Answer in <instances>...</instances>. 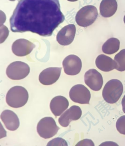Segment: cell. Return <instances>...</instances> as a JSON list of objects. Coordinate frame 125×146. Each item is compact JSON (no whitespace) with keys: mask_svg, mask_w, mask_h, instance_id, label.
I'll list each match as a JSON object with an SVG mask.
<instances>
[{"mask_svg":"<svg viewBox=\"0 0 125 146\" xmlns=\"http://www.w3.org/2000/svg\"><path fill=\"white\" fill-rule=\"evenodd\" d=\"M123 92V86L119 80L112 79L108 81L102 90L104 100L109 104H114L119 100Z\"/></svg>","mask_w":125,"mask_h":146,"instance_id":"3957f363","label":"cell"},{"mask_svg":"<svg viewBox=\"0 0 125 146\" xmlns=\"http://www.w3.org/2000/svg\"><path fill=\"white\" fill-rule=\"evenodd\" d=\"M95 64L100 70L104 72H109L115 69L116 63L112 58L106 55L101 54L96 58Z\"/></svg>","mask_w":125,"mask_h":146,"instance_id":"e0dca14e","label":"cell"},{"mask_svg":"<svg viewBox=\"0 0 125 146\" xmlns=\"http://www.w3.org/2000/svg\"><path fill=\"white\" fill-rule=\"evenodd\" d=\"M1 118L6 129L10 131H15L20 126V120L17 115L10 110L3 111L1 113Z\"/></svg>","mask_w":125,"mask_h":146,"instance_id":"5bb4252c","label":"cell"},{"mask_svg":"<svg viewBox=\"0 0 125 146\" xmlns=\"http://www.w3.org/2000/svg\"><path fill=\"white\" fill-rule=\"evenodd\" d=\"M64 71L66 74L75 76L80 72L82 68V62L76 55H70L66 57L62 63Z\"/></svg>","mask_w":125,"mask_h":146,"instance_id":"ba28073f","label":"cell"},{"mask_svg":"<svg viewBox=\"0 0 125 146\" xmlns=\"http://www.w3.org/2000/svg\"><path fill=\"white\" fill-rule=\"evenodd\" d=\"M116 127L120 134L125 135V115L118 119L116 123Z\"/></svg>","mask_w":125,"mask_h":146,"instance_id":"ffe728a7","label":"cell"},{"mask_svg":"<svg viewBox=\"0 0 125 146\" xmlns=\"http://www.w3.org/2000/svg\"><path fill=\"white\" fill-rule=\"evenodd\" d=\"M120 42L118 38L112 37L109 38L103 45L102 51L104 53L112 55L119 50Z\"/></svg>","mask_w":125,"mask_h":146,"instance_id":"ac0fdd59","label":"cell"},{"mask_svg":"<svg viewBox=\"0 0 125 146\" xmlns=\"http://www.w3.org/2000/svg\"><path fill=\"white\" fill-rule=\"evenodd\" d=\"M30 73V68L27 64L22 62L11 63L6 69V73L10 79L17 80L23 79Z\"/></svg>","mask_w":125,"mask_h":146,"instance_id":"8992f818","label":"cell"},{"mask_svg":"<svg viewBox=\"0 0 125 146\" xmlns=\"http://www.w3.org/2000/svg\"><path fill=\"white\" fill-rule=\"evenodd\" d=\"M62 68H49L42 71L39 76V81L42 84L51 85L59 79Z\"/></svg>","mask_w":125,"mask_h":146,"instance_id":"30bf717a","label":"cell"},{"mask_svg":"<svg viewBox=\"0 0 125 146\" xmlns=\"http://www.w3.org/2000/svg\"><path fill=\"white\" fill-rule=\"evenodd\" d=\"M56 122L51 117H46L38 122L37 131L39 136L43 139H49L55 136L60 129Z\"/></svg>","mask_w":125,"mask_h":146,"instance_id":"5b68a950","label":"cell"},{"mask_svg":"<svg viewBox=\"0 0 125 146\" xmlns=\"http://www.w3.org/2000/svg\"><path fill=\"white\" fill-rule=\"evenodd\" d=\"M9 1H15V0H9Z\"/></svg>","mask_w":125,"mask_h":146,"instance_id":"484cf974","label":"cell"},{"mask_svg":"<svg viewBox=\"0 0 125 146\" xmlns=\"http://www.w3.org/2000/svg\"><path fill=\"white\" fill-rule=\"evenodd\" d=\"M124 22L125 24V15H124Z\"/></svg>","mask_w":125,"mask_h":146,"instance_id":"d4e9b609","label":"cell"},{"mask_svg":"<svg viewBox=\"0 0 125 146\" xmlns=\"http://www.w3.org/2000/svg\"><path fill=\"white\" fill-rule=\"evenodd\" d=\"M76 32L75 26L69 24L63 28L58 33L57 40L62 46H68L73 42Z\"/></svg>","mask_w":125,"mask_h":146,"instance_id":"7c38bea8","label":"cell"},{"mask_svg":"<svg viewBox=\"0 0 125 146\" xmlns=\"http://www.w3.org/2000/svg\"><path fill=\"white\" fill-rule=\"evenodd\" d=\"M65 20L59 0H20L10 18V28L49 37Z\"/></svg>","mask_w":125,"mask_h":146,"instance_id":"6da1fadb","label":"cell"},{"mask_svg":"<svg viewBox=\"0 0 125 146\" xmlns=\"http://www.w3.org/2000/svg\"><path fill=\"white\" fill-rule=\"evenodd\" d=\"M82 115L80 107L77 106H72L61 116L59 119V123L63 127H67L71 121L79 119Z\"/></svg>","mask_w":125,"mask_h":146,"instance_id":"8fae6325","label":"cell"},{"mask_svg":"<svg viewBox=\"0 0 125 146\" xmlns=\"http://www.w3.org/2000/svg\"><path fill=\"white\" fill-rule=\"evenodd\" d=\"M69 106V101L66 98L58 96L51 100L50 107L53 114L55 117H57L62 114L67 109Z\"/></svg>","mask_w":125,"mask_h":146,"instance_id":"9a60e30c","label":"cell"},{"mask_svg":"<svg viewBox=\"0 0 125 146\" xmlns=\"http://www.w3.org/2000/svg\"><path fill=\"white\" fill-rule=\"evenodd\" d=\"M29 94L26 89L20 86H14L8 91L6 102L10 107L19 108L24 106L28 102Z\"/></svg>","mask_w":125,"mask_h":146,"instance_id":"7a4b0ae2","label":"cell"},{"mask_svg":"<svg viewBox=\"0 0 125 146\" xmlns=\"http://www.w3.org/2000/svg\"><path fill=\"white\" fill-rule=\"evenodd\" d=\"M94 146V144L91 139H84L81 141H80L76 145V146Z\"/></svg>","mask_w":125,"mask_h":146,"instance_id":"7402d4cb","label":"cell"},{"mask_svg":"<svg viewBox=\"0 0 125 146\" xmlns=\"http://www.w3.org/2000/svg\"><path fill=\"white\" fill-rule=\"evenodd\" d=\"M118 3L116 0H102L100 3V15L104 18L111 17L118 9Z\"/></svg>","mask_w":125,"mask_h":146,"instance_id":"2e32d148","label":"cell"},{"mask_svg":"<svg viewBox=\"0 0 125 146\" xmlns=\"http://www.w3.org/2000/svg\"><path fill=\"white\" fill-rule=\"evenodd\" d=\"M47 146H68V143L65 139L61 138H56L52 139L48 143Z\"/></svg>","mask_w":125,"mask_h":146,"instance_id":"44dd1931","label":"cell"},{"mask_svg":"<svg viewBox=\"0 0 125 146\" xmlns=\"http://www.w3.org/2000/svg\"><path fill=\"white\" fill-rule=\"evenodd\" d=\"M86 84L94 91H99L103 86V79L100 72L95 69L89 70L85 74Z\"/></svg>","mask_w":125,"mask_h":146,"instance_id":"9c48e42d","label":"cell"},{"mask_svg":"<svg viewBox=\"0 0 125 146\" xmlns=\"http://www.w3.org/2000/svg\"><path fill=\"white\" fill-rule=\"evenodd\" d=\"M71 100L80 104H89L91 94L87 87L82 84H77L71 88L69 92Z\"/></svg>","mask_w":125,"mask_h":146,"instance_id":"52a82bcc","label":"cell"},{"mask_svg":"<svg viewBox=\"0 0 125 146\" xmlns=\"http://www.w3.org/2000/svg\"><path fill=\"white\" fill-rule=\"evenodd\" d=\"M98 16L96 8L92 5H87L82 7L77 13L76 21L79 26L87 27L93 24Z\"/></svg>","mask_w":125,"mask_h":146,"instance_id":"277c9868","label":"cell"},{"mask_svg":"<svg viewBox=\"0 0 125 146\" xmlns=\"http://www.w3.org/2000/svg\"><path fill=\"white\" fill-rule=\"evenodd\" d=\"M122 104L123 111L125 113V95L122 99Z\"/></svg>","mask_w":125,"mask_h":146,"instance_id":"603a6c76","label":"cell"},{"mask_svg":"<svg viewBox=\"0 0 125 146\" xmlns=\"http://www.w3.org/2000/svg\"><path fill=\"white\" fill-rule=\"evenodd\" d=\"M35 47L33 42L25 39L21 38L16 40L13 43L12 50L13 53L18 56H27L30 53Z\"/></svg>","mask_w":125,"mask_h":146,"instance_id":"4fadbf2b","label":"cell"},{"mask_svg":"<svg viewBox=\"0 0 125 146\" xmlns=\"http://www.w3.org/2000/svg\"><path fill=\"white\" fill-rule=\"evenodd\" d=\"M67 1H69V2H74L78 1V0H67Z\"/></svg>","mask_w":125,"mask_h":146,"instance_id":"cb8c5ba5","label":"cell"},{"mask_svg":"<svg viewBox=\"0 0 125 146\" xmlns=\"http://www.w3.org/2000/svg\"><path fill=\"white\" fill-rule=\"evenodd\" d=\"M116 63L115 69L119 72L125 71V49L121 50L114 56Z\"/></svg>","mask_w":125,"mask_h":146,"instance_id":"d6986e66","label":"cell"}]
</instances>
